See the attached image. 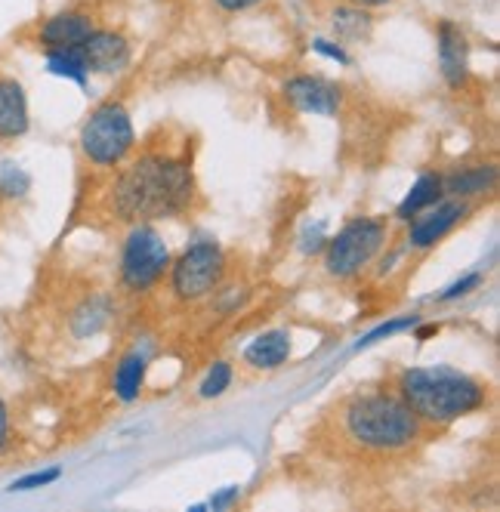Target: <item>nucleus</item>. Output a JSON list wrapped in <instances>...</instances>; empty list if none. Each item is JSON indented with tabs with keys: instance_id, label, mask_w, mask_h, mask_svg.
I'll use <instances>...</instances> for the list:
<instances>
[{
	"instance_id": "1",
	"label": "nucleus",
	"mask_w": 500,
	"mask_h": 512,
	"mask_svg": "<svg viewBox=\"0 0 500 512\" xmlns=\"http://www.w3.org/2000/svg\"><path fill=\"white\" fill-rule=\"evenodd\" d=\"M195 176L189 161L170 155H142L112 186V210L127 223H149L189 210Z\"/></svg>"
},
{
	"instance_id": "2",
	"label": "nucleus",
	"mask_w": 500,
	"mask_h": 512,
	"mask_svg": "<svg viewBox=\"0 0 500 512\" xmlns=\"http://www.w3.org/2000/svg\"><path fill=\"white\" fill-rule=\"evenodd\" d=\"M399 398L420 423L448 426L485 408L488 389L476 377L454 368H408L399 374Z\"/></svg>"
},
{
	"instance_id": "3",
	"label": "nucleus",
	"mask_w": 500,
	"mask_h": 512,
	"mask_svg": "<svg viewBox=\"0 0 500 512\" xmlns=\"http://www.w3.org/2000/svg\"><path fill=\"white\" fill-rule=\"evenodd\" d=\"M343 432L352 445L365 451L389 454L405 451L417 442L420 420L399 395L389 392H365L352 395L343 408Z\"/></svg>"
},
{
	"instance_id": "4",
	"label": "nucleus",
	"mask_w": 500,
	"mask_h": 512,
	"mask_svg": "<svg viewBox=\"0 0 500 512\" xmlns=\"http://www.w3.org/2000/svg\"><path fill=\"white\" fill-rule=\"evenodd\" d=\"M133 145V121L121 102H102L81 130V152L96 167H118Z\"/></svg>"
},
{
	"instance_id": "5",
	"label": "nucleus",
	"mask_w": 500,
	"mask_h": 512,
	"mask_svg": "<svg viewBox=\"0 0 500 512\" xmlns=\"http://www.w3.org/2000/svg\"><path fill=\"white\" fill-rule=\"evenodd\" d=\"M386 244V223L374 216H359L346 223L325 250V269L334 278H352L359 275L374 256L380 253V247Z\"/></svg>"
},
{
	"instance_id": "6",
	"label": "nucleus",
	"mask_w": 500,
	"mask_h": 512,
	"mask_svg": "<svg viewBox=\"0 0 500 512\" xmlns=\"http://www.w3.org/2000/svg\"><path fill=\"white\" fill-rule=\"evenodd\" d=\"M170 269V250L152 226H136L121 250V284L130 294H146Z\"/></svg>"
},
{
	"instance_id": "7",
	"label": "nucleus",
	"mask_w": 500,
	"mask_h": 512,
	"mask_svg": "<svg viewBox=\"0 0 500 512\" xmlns=\"http://www.w3.org/2000/svg\"><path fill=\"white\" fill-rule=\"evenodd\" d=\"M226 275V253L213 241H198L170 263V287L180 300H201L220 287Z\"/></svg>"
},
{
	"instance_id": "8",
	"label": "nucleus",
	"mask_w": 500,
	"mask_h": 512,
	"mask_svg": "<svg viewBox=\"0 0 500 512\" xmlns=\"http://www.w3.org/2000/svg\"><path fill=\"white\" fill-rule=\"evenodd\" d=\"M470 213V204L460 201V198H442L439 204H433L430 210H423L411 219V229H408V244L414 250H430L436 247L445 235H451L463 216Z\"/></svg>"
},
{
	"instance_id": "9",
	"label": "nucleus",
	"mask_w": 500,
	"mask_h": 512,
	"mask_svg": "<svg viewBox=\"0 0 500 512\" xmlns=\"http://www.w3.org/2000/svg\"><path fill=\"white\" fill-rule=\"evenodd\" d=\"M436 56L439 71L451 90H460L470 78V41L463 28L451 19H442L436 25Z\"/></svg>"
},
{
	"instance_id": "10",
	"label": "nucleus",
	"mask_w": 500,
	"mask_h": 512,
	"mask_svg": "<svg viewBox=\"0 0 500 512\" xmlns=\"http://www.w3.org/2000/svg\"><path fill=\"white\" fill-rule=\"evenodd\" d=\"M284 99H288L297 112L306 115H337L340 105H343V90L325 78H315V75H297L284 84Z\"/></svg>"
},
{
	"instance_id": "11",
	"label": "nucleus",
	"mask_w": 500,
	"mask_h": 512,
	"mask_svg": "<svg viewBox=\"0 0 500 512\" xmlns=\"http://www.w3.org/2000/svg\"><path fill=\"white\" fill-rule=\"evenodd\" d=\"M81 53L90 75H118V71L130 65V44L118 31L93 28L81 41Z\"/></svg>"
},
{
	"instance_id": "12",
	"label": "nucleus",
	"mask_w": 500,
	"mask_h": 512,
	"mask_svg": "<svg viewBox=\"0 0 500 512\" xmlns=\"http://www.w3.org/2000/svg\"><path fill=\"white\" fill-rule=\"evenodd\" d=\"M93 31V19L90 13L81 10H65L50 16L41 31H38V41L44 50H59V47H81V41Z\"/></svg>"
},
{
	"instance_id": "13",
	"label": "nucleus",
	"mask_w": 500,
	"mask_h": 512,
	"mask_svg": "<svg viewBox=\"0 0 500 512\" xmlns=\"http://www.w3.org/2000/svg\"><path fill=\"white\" fill-rule=\"evenodd\" d=\"M28 96L16 78H0V139L13 142L28 133Z\"/></svg>"
},
{
	"instance_id": "14",
	"label": "nucleus",
	"mask_w": 500,
	"mask_h": 512,
	"mask_svg": "<svg viewBox=\"0 0 500 512\" xmlns=\"http://www.w3.org/2000/svg\"><path fill=\"white\" fill-rule=\"evenodd\" d=\"M291 358V334L288 331H266L244 349V361L257 371H275Z\"/></svg>"
},
{
	"instance_id": "15",
	"label": "nucleus",
	"mask_w": 500,
	"mask_h": 512,
	"mask_svg": "<svg viewBox=\"0 0 500 512\" xmlns=\"http://www.w3.org/2000/svg\"><path fill=\"white\" fill-rule=\"evenodd\" d=\"M442 186H445V198H476L485 195L494 186V167L491 164H479V167H463L457 173L442 176Z\"/></svg>"
},
{
	"instance_id": "16",
	"label": "nucleus",
	"mask_w": 500,
	"mask_h": 512,
	"mask_svg": "<svg viewBox=\"0 0 500 512\" xmlns=\"http://www.w3.org/2000/svg\"><path fill=\"white\" fill-rule=\"evenodd\" d=\"M445 198V186H442V176L439 173H423L411 192L405 195V201L396 207V216L402 219V223H411V219L423 210H430L433 204H439Z\"/></svg>"
},
{
	"instance_id": "17",
	"label": "nucleus",
	"mask_w": 500,
	"mask_h": 512,
	"mask_svg": "<svg viewBox=\"0 0 500 512\" xmlns=\"http://www.w3.org/2000/svg\"><path fill=\"white\" fill-rule=\"evenodd\" d=\"M331 28H334L340 44H359V41H368L371 38L374 19L368 16V10L349 4V7H337L331 13Z\"/></svg>"
},
{
	"instance_id": "18",
	"label": "nucleus",
	"mask_w": 500,
	"mask_h": 512,
	"mask_svg": "<svg viewBox=\"0 0 500 512\" xmlns=\"http://www.w3.org/2000/svg\"><path fill=\"white\" fill-rule=\"evenodd\" d=\"M142 380H146V355L142 352L124 355L115 371V395L124 401V405H130V401H136L142 392Z\"/></svg>"
},
{
	"instance_id": "19",
	"label": "nucleus",
	"mask_w": 500,
	"mask_h": 512,
	"mask_svg": "<svg viewBox=\"0 0 500 512\" xmlns=\"http://www.w3.org/2000/svg\"><path fill=\"white\" fill-rule=\"evenodd\" d=\"M47 71L56 78L65 81H75V84H87L90 78V68L84 62L81 47H59V50H47Z\"/></svg>"
},
{
	"instance_id": "20",
	"label": "nucleus",
	"mask_w": 500,
	"mask_h": 512,
	"mask_svg": "<svg viewBox=\"0 0 500 512\" xmlns=\"http://www.w3.org/2000/svg\"><path fill=\"white\" fill-rule=\"evenodd\" d=\"M109 315H112L109 303H105L102 297H90L75 315H71V327H75L78 337H93V334H99L102 327H105Z\"/></svg>"
},
{
	"instance_id": "21",
	"label": "nucleus",
	"mask_w": 500,
	"mask_h": 512,
	"mask_svg": "<svg viewBox=\"0 0 500 512\" xmlns=\"http://www.w3.org/2000/svg\"><path fill=\"white\" fill-rule=\"evenodd\" d=\"M31 192V176L13 164V161H0V198H25Z\"/></svg>"
},
{
	"instance_id": "22",
	"label": "nucleus",
	"mask_w": 500,
	"mask_h": 512,
	"mask_svg": "<svg viewBox=\"0 0 500 512\" xmlns=\"http://www.w3.org/2000/svg\"><path fill=\"white\" fill-rule=\"evenodd\" d=\"M232 364L229 361H217L213 368L207 371V377L201 380V386H198V395L201 398H220L229 386H232Z\"/></svg>"
},
{
	"instance_id": "23",
	"label": "nucleus",
	"mask_w": 500,
	"mask_h": 512,
	"mask_svg": "<svg viewBox=\"0 0 500 512\" xmlns=\"http://www.w3.org/2000/svg\"><path fill=\"white\" fill-rule=\"evenodd\" d=\"M56 479H62V469L59 466H50V469H41V472H31L25 479H16L10 485V491H34V488H47L53 485Z\"/></svg>"
},
{
	"instance_id": "24",
	"label": "nucleus",
	"mask_w": 500,
	"mask_h": 512,
	"mask_svg": "<svg viewBox=\"0 0 500 512\" xmlns=\"http://www.w3.org/2000/svg\"><path fill=\"white\" fill-rule=\"evenodd\" d=\"M482 272H470V275H463L460 281H454L451 287H445L442 294H439V303H451V300H460V297H467V294H473V290L482 284Z\"/></svg>"
},
{
	"instance_id": "25",
	"label": "nucleus",
	"mask_w": 500,
	"mask_h": 512,
	"mask_svg": "<svg viewBox=\"0 0 500 512\" xmlns=\"http://www.w3.org/2000/svg\"><path fill=\"white\" fill-rule=\"evenodd\" d=\"M417 324V318H396V321H389V324H380L377 331H371L362 343H359V349L362 346H371V343H377V340H383V337H389V334H396V331H405V327H414Z\"/></svg>"
},
{
	"instance_id": "26",
	"label": "nucleus",
	"mask_w": 500,
	"mask_h": 512,
	"mask_svg": "<svg viewBox=\"0 0 500 512\" xmlns=\"http://www.w3.org/2000/svg\"><path fill=\"white\" fill-rule=\"evenodd\" d=\"M312 47H315V53H321L325 59H334V62H340V65H349V62H352V56L343 50L340 41H325V38H318Z\"/></svg>"
},
{
	"instance_id": "27",
	"label": "nucleus",
	"mask_w": 500,
	"mask_h": 512,
	"mask_svg": "<svg viewBox=\"0 0 500 512\" xmlns=\"http://www.w3.org/2000/svg\"><path fill=\"white\" fill-rule=\"evenodd\" d=\"M223 13H244V10H250V7H257V4H263V0H213Z\"/></svg>"
},
{
	"instance_id": "28",
	"label": "nucleus",
	"mask_w": 500,
	"mask_h": 512,
	"mask_svg": "<svg viewBox=\"0 0 500 512\" xmlns=\"http://www.w3.org/2000/svg\"><path fill=\"white\" fill-rule=\"evenodd\" d=\"M10 442V408H7V401L0 398V451L7 448Z\"/></svg>"
},
{
	"instance_id": "29",
	"label": "nucleus",
	"mask_w": 500,
	"mask_h": 512,
	"mask_svg": "<svg viewBox=\"0 0 500 512\" xmlns=\"http://www.w3.org/2000/svg\"><path fill=\"white\" fill-rule=\"evenodd\" d=\"M349 4L362 7V10H377V7H386V4H392V0H349Z\"/></svg>"
},
{
	"instance_id": "30",
	"label": "nucleus",
	"mask_w": 500,
	"mask_h": 512,
	"mask_svg": "<svg viewBox=\"0 0 500 512\" xmlns=\"http://www.w3.org/2000/svg\"><path fill=\"white\" fill-rule=\"evenodd\" d=\"M235 497H238V488H232V491L220 494L217 500H210V503H213V506H226V503H229V500H235Z\"/></svg>"
},
{
	"instance_id": "31",
	"label": "nucleus",
	"mask_w": 500,
	"mask_h": 512,
	"mask_svg": "<svg viewBox=\"0 0 500 512\" xmlns=\"http://www.w3.org/2000/svg\"><path fill=\"white\" fill-rule=\"evenodd\" d=\"M433 334H439V324H426V327H420V331H417V340H426V337H433Z\"/></svg>"
}]
</instances>
